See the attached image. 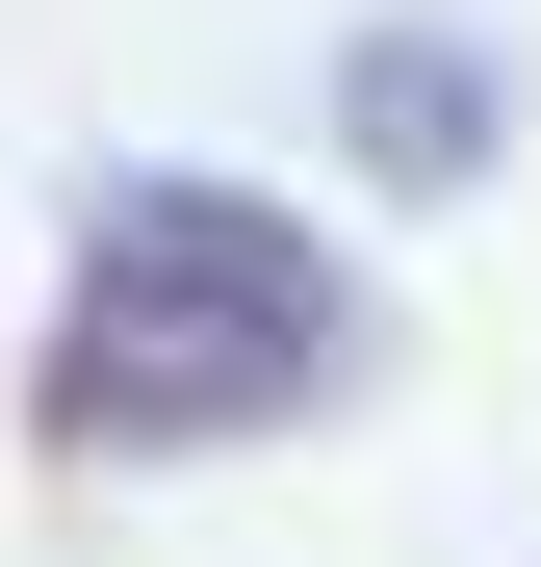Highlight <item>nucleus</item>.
Masks as SVG:
<instances>
[{
	"label": "nucleus",
	"mask_w": 541,
	"mask_h": 567,
	"mask_svg": "<svg viewBox=\"0 0 541 567\" xmlns=\"http://www.w3.org/2000/svg\"><path fill=\"white\" fill-rule=\"evenodd\" d=\"M361 310L284 207H232V181H129L104 233H77V310H52V439L77 464H155V439H258L284 388H335Z\"/></svg>",
	"instance_id": "1"
}]
</instances>
